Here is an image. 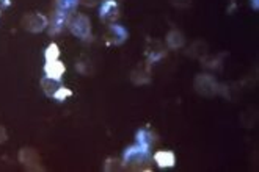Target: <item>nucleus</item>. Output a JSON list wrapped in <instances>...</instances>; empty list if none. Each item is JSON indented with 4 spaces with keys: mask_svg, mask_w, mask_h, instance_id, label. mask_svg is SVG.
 Segmentation results:
<instances>
[{
    "mask_svg": "<svg viewBox=\"0 0 259 172\" xmlns=\"http://www.w3.org/2000/svg\"><path fill=\"white\" fill-rule=\"evenodd\" d=\"M124 169H126V166H124L123 158H116V156H109L104 163L105 172H119V170H124Z\"/></svg>",
    "mask_w": 259,
    "mask_h": 172,
    "instance_id": "6ab92c4d",
    "label": "nucleus"
},
{
    "mask_svg": "<svg viewBox=\"0 0 259 172\" xmlns=\"http://www.w3.org/2000/svg\"><path fill=\"white\" fill-rule=\"evenodd\" d=\"M10 4H11V0H0V11L7 10L10 7Z\"/></svg>",
    "mask_w": 259,
    "mask_h": 172,
    "instance_id": "393cba45",
    "label": "nucleus"
},
{
    "mask_svg": "<svg viewBox=\"0 0 259 172\" xmlns=\"http://www.w3.org/2000/svg\"><path fill=\"white\" fill-rule=\"evenodd\" d=\"M7 139H8V133H7L4 125H0V144H4Z\"/></svg>",
    "mask_w": 259,
    "mask_h": 172,
    "instance_id": "5701e85b",
    "label": "nucleus"
},
{
    "mask_svg": "<svg viewBox=\"0 0 259 172\" xmlns=\"http://www.w3.org/2000/svg\"><path fill=\"white\" fill-rule=\"evenodd\" d=\"M60 58V49H58V45L55 42L49 44L48 47H46V50H44V60L46 63H49V61H55Z\"/></svg>",
    "mask_w": 259,
    "mask_h": 172,
    "instance_id": "aec40b11",
    "label": "nucleus"
},
{
    "mask_svg": "<svg viewBox=\"0 0 259 172\" xmlns=\"http://www.w3.org/2000/svg\"><path fill=\"white\" fill-rule=\"evenodd\" d=\"M131 82L137 86H143L151 83V74L148 69H134L131 72Z\"/></svg>",
    "mask_w": 259,
    "mask_h": 172,
    "instance_id": "dca6fc26",
    "label": "nucleus"
},
{
    "mask_svg": "<svg viewBox=\"0 0 259 172\" xmlns=\"http://www.w3.org/2000/svg\"><path fill=\"white\" fill-rule=\"evenodd\" d=\"M18 158H19V163L24 164L27 169L30 170H38V169H42L39 166L41 163V158H39V153L32 149V147H24L19 150V155H18Z\"/></svg>",
    "mask_w": 259,
    "mask_h": 172,
    "instance_id": "6e6552de",
    "label": "nucleus"
},
{
    "mask_svg": "<svg viewBox=\"0 0 259 172\" xmlns=\"http://www.w3.org/2000/svg\"><path fill=\"white\" fill-rule=\"evenodd\" d=\"M99 18L105 24H113L119 18V4L113 0H102L99 7Z\"/></svg>",
    "mask_w": 259,
    "mask_h": 172,
    "instance_id": "423d86ee",
    "label": "nucleus"
},
{
    "mask_svg": "<svg viewBox=\"0 0 259 172\" xmlns=\"http://www.w3.org/2000/svg\"><path fill=\"white\" fill-rule=\"evenodd\" d=\"M209 53V47L206 44V41L203 39H196L190 44L189 50H187V55L192 56V58H198V60H203L206 58Z\"/></svg>",
    "mask_w": 259,
    "mask_h": 172,
    "instance_id": "2eb2a0df",
    "label": "nucleus"
},
{
    "mask_svg": "<svg viewBox=\"0 0 259 172\" xmlns=\"http://www.w3.org/2000/svg\"><path fill=\"white\" fill-rule=\"evenodd\" d=\"M145 53H146V58H148V63H149V65H156V63H159L162 58H165L166 50H165V47H163L162 41L148 38Z\"/></svg>",
    "mask_w": 259,
    "mask_h": 172,
    "instance_id": "0eeeda50",
    "label": "nucleus"
},
{
    "mask_svg": "<svg viewBox=\"0 0 259 172\" xmlns=\"http://www.w3.org/2000/svg\"><path fill=\"white\" fill-rule=\"evenodd\" d=\"M102 0H80V4L85 5V7H95L98 4H101Z\"/></svg>",
    "mask_w": 259,
    "mask_h": 172,
    "instance_id": "b1692460",
    "label": "nucleus"
},
{
    "mask_svg": "<svg viewBox=\"0 0 259 172\" xmlns=\"http://www.w3.org/2000/svg\"><path fill=\"white\" fill-rule=\"evenodd\" d=\"M250 7L256 11L259 8V0H250Z\"/></svg>",
    "mask_w": 259,
    "mask_h": 172,
    "instance_id": "a878e982",
    "label": "nucleus"
},
{
    "mask_svg": "<svg viewBox=\"0 0 259 172\" xmlns=\"http://www.w3.org/2000/svg\"><path fill=\"white\" fill-rule=\"evenodd\" d=\"M21 25L24 30L30 31V33H41V31L48 28L49 19L41 13H28L22 18Z\"/></svg>",
    "mask_w": 259,
    "mask_h": 172,
    "instance_id": "20e7f679",
    "label": "nucleus"
},
{
    "mask_svg": "<svg viewBox=\"0 0 259 172\" xmlns=\"http://www.w3.org/2000/svg\"><path fill=\"white\" fill-rule=\"evenodd\" d=\"M104 39L109 45H121L129 39V31L126 30V27L113 22V24H109L107 31H105V35H104Z\"/></svg>",
    "mask_w": 259,
    "mask_h": 172,
    "instance_id": "39448f33",
    "label": "nucleus"
},
{
    "mask_svg": "<svg viewBox=\"0 0 259 172\" xmlns=\"http://www.w3.org/2000/svg\"><path fill=\"white\" fill-rule=\"evenodd\" d=\"M79 4H80V0H55V11L71 16L75 10H77Z\"/></svg>",
    "mask_w": 259,
    "mask_h": 172,
    "instance_id": "f3484780",
    "label": "nucleus"
},
{
    "mask_svg": "<svg viewBox=\"0 0 259 172\" xmlns=\"http://www.w3.org/2000/svg\"><path fill=\"white\" fill-rule=\"evenodd\" d=\"M165 44H166V47H168V49L178 50V49H181V47H184V44H186V36H184V33H182L181 30L173 28V30L168 31V33H166V36H165Z\"/></svg>",
    "mask_w": 259,
    "mask_h": 172,
    "instance_id": "f8f14e48",
    "label": "nucleus"
},
{
    "mask_svg": "<svg viewBox=\"0 0 259 172\" xmlns=\"http://www.w3.org/2000/svg\"><path fill=\"white\" fill-rule=\"evenodd\" d=\"M113 2H116V4H119V2H121V0H113Z\"/></svg>",
    "mask_w": 259,
    "mask_h": 172,
    "instance_id": "bb28decb",
    "label": "nucleus"
},
{
    "mask_svg": "<svg viewBox=\"0 0 259 172\" xmlns=\"http://www.w3.org/2000/svg\"><path fill=\"white\" fill-rule=\"evenodd\" d=\"M152 160L160 169H170L176 164V155L171 150H157L152 155Z\"/></svg>",
    "mask_w": 259,
    "mask_h": 172,
    "instance_id": "9d476101",
    "label": "nucleus"
},
{
    "mask_svg": "<svg viewBox=\"0 0 259 172\" xmlns=\"http://www.w3.org/2000/svg\"><path fill=\"white\" fill-rule=\"evenodd\" d=\"M66 72V66L63 65L60 60H55V61H49L44 65V74L51 77V78H55V80H63V74Z\"/></svg>",
    "mask_w": 259,
    "mask_h": 172,
    "instance_id": "ddd939ff",
    "label": "nucleus"
},
{
    "mask_svg": "<svg viewBox=\"0 0 259 172\" xmlns=\"http://www.w3.org/2000/svg\"><path fill=\"white\" fill-rule=\"evenodd\" d=\"M39 85H41V89L42 92L48 96L49 99H54L55 94L60 91V88L63 86L62 80H55V78H51L48 75H44L41 80H39Z\"/></svg>",
    "mask_w": 259,
    "mask_h": 172,
    "instance_id": "9b49d317",
    "label": "nucleus"
},
{
    "mask_svg": "<svg viewBox=\"0 0 259 172\" xmlns=\"http://www.w3.org/2000/svg\"><path fill=\"white\" fill-rule=\"evenodd\" d=\"M123 161H124L126 169L148 170L151 164V150L135 143L123 152Z\"/></svg>",
    "mask_w": 259,
    "mask_h": 172,
    "instance_id": "f257e3e1",
    "label": "nucleus"
},
{
    "mask_svg": "<svg viewBox=\"0 0 259 172\" xmlns=\"http://www.w3.org/2000/svg\"><path fill=\"white\" fill-rule=\"evenodd\" d=\"M171 5L176 8L184 10V8H189L192 5V0H171Z\"/></svg>",
    "mask_w": 259,
    "mask_h": 172,
    "instance_id": "4be33fe9",
    "label": "nucleus"
},
{
    "mask_svg": "<svg viewBox=\"0 0 259 172\" xmlns=\"http://www.w3.org/2000/svg\"><path fill=\"white\" fill-rule=\"evenodd\" d=\"M193 88L203 97H214L220 94V83L210 74H198L193 80Z\"/></svg>",
    "mask_w": 259,
    "mask_h": 172,
    "instance_id": "7ed1b4c3",
    "label": "nucleus"
},
{
    "mask_svg": "<svg viewBox=\"0 0 259 172\" xmlns=\"http://www.w3.org/2000/svg\"><path fill=\"white\" fill-rule=\"evenodd\" d=\"M68 21H69V16L65 14V13H60V11H55L52 14V18L49 21V35H58L62 33V31L68 27Z\"/></svg>",
    "mask_w": 259,
    "mask_h": 172,
    "instance_id": "1a4fd4ad",
    "label": "nucleus"
},
{
    "mask_svg": "<svg viewBox=\"0 0 259 172\" xmlns=\"http://www.w3.org/2000/svg\"><path fill=\"white\" fill-rule=\"evenodd\" d=\"M156 141H157L156 135L152 133L149 129H140L139 132L135 133V143L140 144L142 147H145L148 150L152 149V146L156 144Z\"/></svg>",
    "mask_w": 259,
    "mask_h": 172,
    "instance_id": "4468645a",
    "label": "nucleus"
},
{
    "mask_svg": "<svg viewBox=\"0 0 259 172\" xmlns=\"http://www.w3.org/2000/svg\"><path fill=\"white\" fill-rule=\"evenodd\" d=\"M68 28L71 33L82 41L91 39V21L82 13H72L68 21Z\"/></svg>",
    "mask_w": 259,
    "mask_h": 172,
    "instance_id": "f03ea898",
    "label": "nucleus"
},
{
    "mask_svg": "<svg viewBox=\"0 0 259 172\" xmlns=\"http://www.w3.org/2000/svg\"><path fill=\"white\" fill-rule=\"evenodd\" d=\"M72 96V92H71V89H68V88H65V86H62L60 88V91L55 94V100H58V102H63V100H66L68 97H71Z\"/></svg>",
    "mask_w": 259,
    "mask_h": 172,
    "instance_id": "412c9836",
    "label": "nucleus"
},
{
    "mask_svg": "<svg viewBox=\"0 0 259 172\" xmlns=\"http://www.w3.org/2000/svg\"><path fill=\"white\" fill-rule=\"evenodd\" d=\"M75 69H77V72H79L80 75H85V77L95 74L93 63H91V60L87 58V56H80L77 61H75Z\"/></svg>",
    "mask_w": 259,
    "mask_h": 172,
    "instance_id": "a211bd4d",
    "label": "nucleus"
}]
</instances>
